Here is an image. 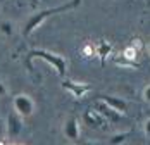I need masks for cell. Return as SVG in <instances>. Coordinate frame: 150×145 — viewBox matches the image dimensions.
Listing matches in <instances>:
<instances>
[{
  "label": "cell",
  "mask_w": 150,
  "mask_h": 145,
  "mask_svg": "<svg viewBox=\"0 0 150 145\" xmlns=\"http://www.w3.org/2000/svg\"><path fill=\"white\" fill-rule=\"evenodd\" d=\"M62 131H64V136H66V138H69L71 142H78V140H79V136H81L79 123H78V119H76V117H69V119H66Z\"/></svg>",
  "instance_id": "5"
},
{
  "label": "cell",
  "mask_w": 150,
  "mask_h": 145,
  "mask_svg": "<svg viewBox=\"0 0 150 145\" xmlns=\"http://www.w3.org/2000/svg\"><path fill=\"white\" fill-rule=\"evenodd\" d=\"M5 130H7V135L11 138H16L21 135L23 131V117L17 116L16 112H11L7 116V124H5Z\"/></svg>",
  "instance_id": "4"
},
{
  "label": "cell",
  "mask_w": 150,
  "mask_h": 145,
  "mask_svg": "<svg viewBox=\"0 0 150 145\" xmlns=\"http://www.w3.org/2000/svg\"><path fill=\"white\" fill-rule=\"evenodd\" d=\"M0 31H2L5 36H11V35L14 33L12 23H9V21H4V23H0Z\"/></svg>",
  "instance_id": "10"
},
{
  "label": "cell",
  "mask_w": 150,
  "mask_h": 145,
  "mask_svg": "<svg viewBox=\"0 0 150 145\" xmlns=\"http://www.w3.org/2000/svg\"><path fill=\"white\" fill-rule=\"evenodd\" d=\"M4 135V124H2V119H0V136Z\"/></svg>",
  "instance_id": "15"
},
{
  "label": "cell",
  "mask_w": 150,
  "mask_h": 145,
  "mask_svg": "<svg viewBox=\"0 0 150 145\" xmlns=\"http://www.w3.org/2000/svg\"><path fill=\"white\" fill-rule=\"evenodd\" d=\"M81 145H98V144L97 142H83Z\"/></svg>",
  "instance_id": "14"
},
{
  "label": "cell",
  "mask_w": 150,
  "mask_h": 145,
  "mask_svg": "<svg viewBox=\"0 0 150 145\" xmlns=\"http://www.w3.org/2000/svg\"><path fill=\"white\" fill-rule=\"evenodd\" d=\"M12 107H14L16 114L24 119V117L33 116V112H35V100L31 99V95H28V93H17L12 99Z\"/></svg>",
  "instance_id": "3"
},
{
  "label": "cell",
  "mask_w": 150,
  "mask_h": 145,
  "mask_svg": "<svg viewBox=\"0 0 150 145\" xmlns=\"http://www.w3.org/2000/svg\"><path fill=\"white\" fill-rule=\"evenodd\" d=\"M102 102L105 105H109L114 112L117 114H126V109H128V104L126 100H122L121 97H114V95H104L102 97Z\"/></svg>",
  "instance_id": "6"
},
{
  "label": "cell",
  "mask_w": 150,
  "mask_h": 145,
  "mask_svg": "<svg viewBox=\"0 0 150 145\" xmlns=\"http://www.w3.org/2000/svg\"><path fill=\"white\" fill-rule=\"evenodd\" d=\"M149 55H150V43H149Z\"/></svg>",
  "instance_id": "16"
},
{
  "label": "cell",
  "mask_w": 150,
  "mask_h": 145,
  "mask_svg": "<svg viewBox=\"0 0 150 145\" xmlns=\"http://www.w3.org/2000/svg\"><path fill=\"white\" fill-rule=\"evenodd\" d=\"M128 131L126 133H116V135H112V138H110V144L112 145H119V144H124L126 142V138H128Z\"/></svg>",
  "instance_id": "9"
},
{
  "label": "cell",
  "mask_w": 150,
  "mask_h": 145,
  "mask_svg": "<svg viewBox=\"0 0 150 145\" xmlns=\"http://www.w3.org/2000/svg\"><path fill=\"white\" fill-rule=\"evenodd\" d=\"M142 97H143V100H145V102H150V85H147V87L143 88Z\"/></svg>",
  "instance_id": "11"
},
{
  "label": "cell",
  "mask_w": 150,
  "mask_h": 145,
  "mask_svg": "<svg viewBox=\"0 0 150 145\" xmlns=\"http://www.w3.org/2000/svg\"><path fill=\"white\" fill-rule=\"evenodd\" d=\"M62 87L67 88V90H71L76 97H81V95H83V92H86V87H76V85H73V81H64V85H62Z\"/></svg>",
  "instance_id": "8"
},
{
  "label": "cell",
  "mask_w": 150,
  "mask_h": 145,
  "mask_svg": "<svg viewBox=\"0 0 150 145\" xmlns=\"http://www.w3.org/2000/svg\"><path fill=\"white\" fill-rule=\"evenodd\" d=\"M143 130H145V133L149 135V138H150V117L145 121V123H143Z\"/></svg>",
  "instance_id": "12"
},
{
  "label": "cell",
  "mask_w": 150,
  "mask_h": 145,
  "mask_svg": "<svg viewBox=\"0 0 150 145\" xmlns=\"http://www.w3.org/2000/svg\"><path fill=\"white\" fill-rule=\"evenodd\" d=\"M85 121L88 123V126H93V128H97L100 123H102V116L97 112V111H86L85 112Z\"/></svg>",
  "instance_id": "7"
},
{
  "label": "cell",
  "mask_w": 150,
  "mask_h": 145,
  "mask_svg": "<svg viewBox=\"0 0 150 145\" xmlns=\"http://www.w3.org/2000/svg\"><path fill=\"white\" fill-rule=\"evenodd\" d=\"M73 5H79V0H74L73 4H69V5H64V7H55V9H47V11H42V12H38V14H33L28 19V23H26V26H24V35L28 36L31 35L35 29L38 28L43 21H45L47 17H50V16H54L55 12H60V11H64V9H67V7H73Z\"/></svg>",
  "instance_id": "1"
},
{
  "label": "cell",
  "mask_w": 150,
  "mask_h": 145,
  "mask_svg": "<svg viewBox=\"0 0 150 145\" xmlns=\"http://www.w3.org/2000/svg\"><path fill=\"white\" fill-rule=\"evenodd\" d=\"M4 95H7V87L0 81V97H4Z\"/></svg>",
  "instance_id": "13"
},
{
  "label": "cell",
  "mask_w": 150,
  "mask_h": 145,
  "mask_svg": "<svg viewBox=\"0 0 150 145\" xmlns=\"http://www.w3.org/2000/svg\"><path fill=\"white\" fill-rule=\"evenodd\" d=\"M30 57H38V59H43L47 60L55 71L59 76H64L66 74V68H67V64H66V59L57 55V54H52V52H47V50H31L30 52Z\"/></svg>",
  "instance_id": "2"
}]
</instances>
